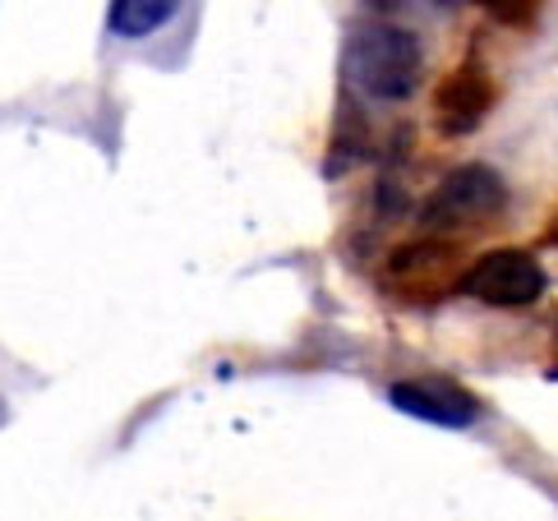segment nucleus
I'll return each mask as SVG.
<instances>
[{
  "mask_svg": "<svg viewBox=\"0 0 558 521\" xmlns=\"http://www.w3.org/2000/svg\"><path fill=\"white\" fill-rule=\"evenodd\" d=\"M342 78L351 93L369 102H411L425 78V47L421 37L397 24H355L342 43Z\"/></svg>",
  "mask_w": 558,
  "mask_h": 521,
  "instance_id": "obj_1",
  "label": "nucleus"
},
{
  "mask_svg": "<svg viewBox=\"0 0 558 521\" xmlns=\"http://www.w3.org/2000/svg\"><path fill=\"white\" fill-rule=\"evenodd\" d=\"M504 208H508L504 175H498L494 167H485V162H466V167H452L434 185V194L425 198L421 222L434 235H462V231L489 227Z\"/></svg>",
  "mask_w": 558,
  "mask_h": 521,
  "instance_id": "obj_2",
  "label": "nucleus"
},
{
  "mask_svg": "<svg viewBox=\"0 0 558 521\" xmlns=\"http://www.w3.org/2000/svg\"><path fill=\"white\" fill-rule=\"evenodd\" d=\"M457 291L494 310H526L545 295V268L526 250H489L475 264H466Z\"/></svg>",
  "mask_w": 558,
  "mask_h": 521,
  "instance_id": "obj_3",
  "label": "nucleus"
},
{
  "mask_svg": "<svg viewBox=\"0 0 558 521\" xmlns=\"http://www.w3.org/2000/svg\"><path fill=\"white\" fill-rule=\"evenodd\" d=\"M498 102V84L485 70V60L466 56L452 74H444V84L434 88V130L444 138H466L471 130L485 125V116Z\"/></svg>",
  "mask_w": 558,
  "mask_h": 521,
  "instance_id": "obj_4",
  "label": "nucleus"
},
{
  "mask_svg": "<svg viewBox=\"0 0 558 521\" xmlns=\"http://www.w3.org/2000/svg\"><path fill=\"white\" fill-rule=\"evenodd\" d=\"M388 402L402 415L438 429H466L481 420V402L452 378H402V384L388 388Z\"/></svg>",
  "mask_w": 558,
  "mask_h": 521,
  "instance_id": "obj_5",
  "label": "nucleus"
},
{
  "mask_svg": "<svg viewBox=\"0 0 558 521\" xmlns=\"http://www.w3.org/2000/svg\"><path fill=\"white\" fill-rule=\"evenodd\" d=\"M462 272L457 268V245L448 235H434V240H411L392 254L388 264V282L392 291L402 295H421V300H438L452 282L462 287Z\"/></svg>",
  "mask_w": 558,
  "mask_h": 521,
  "instance_id": "obj_6",
  "label": "nucleus"
},
{
  "mask_svg": "<svg viewBox=\"0 0 558 521\" xmlns=\"http://www.w3.org/2000/svg\"><path fill=\"white\" fill-rule=\"evenodd\" d=\"M185 0H111L107 5V28L116 37H153L157 28H167L181 14Z\"/></svg>",
  "mask_w": 558,
  "mask_h": 521,
  "instance_id": "obj_7",
  "label": "nucleus"
},
{
  "mask_svg": "<svg viewBox=\"0 0 558 521\" xmlns=\"http://www.w3.org/2000/svg\"><path fill=\"white\" fill-rule=\"evenodd\" d=\"M504 28H531L541 19V0H481Z\"/></svg>",
  "mask_w": 558,
  "mask_h": 521,
  "instance_id": "obj_8",
  "label": "nucleus"
},
{
  "mask_svg": "<svg viewBox=\"0 0 558 521\" xmlns=\"http://www.w3.org/2000/svg\"><path fill=\"white\" fill-rule=\"evenodd\" d=\"M365 5H369L374 14H392V10H402L407 0H365Z\"/></svg>",
  "mask_w": 558,
  "mask_h": 521,
  "instance_id": "obj_9",
  "label": "nucleus"
},
{
  "mask_svg": "<svg viewBox=\"0 0 558 521\" xmlns=\"http://www.w3.org/2000/svg\"><path fill=\"white\" fill-rule=\"evenodd\" d=\"M434 5H444V10H457V5H462V0H434Z\"/></svg>",
  "mask_w": 558,
  "mask_h": 521,
  "instance_id": "obj_10",
  "label": "nucleus"
},
{
  "mask_svg": "<svg viewBox=\"0 0 558 521\" xmlns=\"http://www.w3.org/2000/svg\"><path fill=\"white\" fill-rule=\"evenodd\" d=\"M549 240H554V245H558V217H554V227H549Z\"/></svg>",
  "mask_w": 558,
  "mask_h": 521,
  "instance_id": "obj_11",
  "label": "nucleus"
},
{
  "mask_svg": "<svg viewBox=\"0 0 558 521\" xmlns=\"http://www.w3.org/2000/svg\"><path fill=\"white\" fill-rule=\"evenodd\" d=\"M554 378H558V369H554Z\"/></svg>",
  "mask_w": 558,
  "mask_h": 521,
  "instance_id": "obj_12",
  "label": "nucleus"
}]
</instances>
